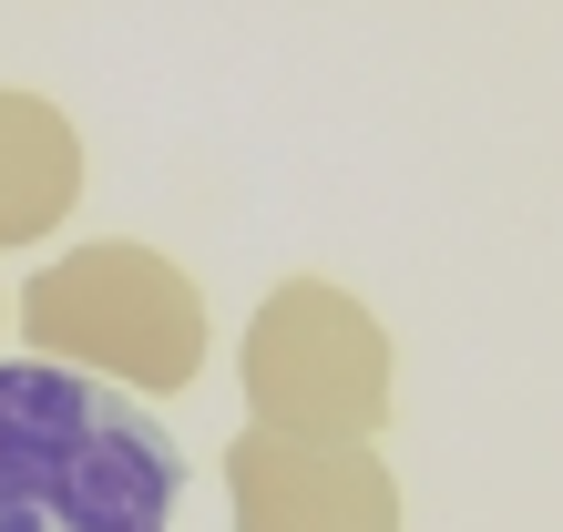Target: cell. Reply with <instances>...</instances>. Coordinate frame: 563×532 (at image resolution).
<instances>
[{
	"mask_svg": "<svg viewBox=\"0 0 563 532\" xmlns=\"http://www.w3.org/2000/svg\"><path fill=\"white\" fill-rule=\"evenodd\" d=\"M246 410L297 441H369L389 420V339L349 287L287 277L246 328Z\"/></svg>",
	"mask_w": 563,
	"mask_h": 532,
	"instance_id": "3",
	"label": "cell"
},
{
	"mask_svg": "<svg viewBox=\"0 0 563 532\" xmlns=\"http://www.w3.org/2000/svg\"><path fill=\"white\" fill-rule=\"evenodd\" d=\"M82 195V133L42 92H0V246H42Z\"/></svg>",
	"mask_w": 563,
	"mask_h": 532,
	"instance_id": "5",
	"label": "cell"
},
{
	"mask_svg": "<svg viewBox=\"0 0 563 532\" xmlns=\"http://www.w3.org/2000/svg\"><path fill=\"white\" fill-rule=\"evenodd\" d=\"M21 339L31 358L73 379H123V389H185L206 369V297L175 256L134 236L73 246L21 287Z\"/></svg>",
	"mask_w": 563,
	"mask_h": 532,
	"instance_id": "2",
	"label": "cell"
},
{
	"mask_svg": "<svg viewBox=\"0 0 563 532\" xmlns=\"http://www.w3.org/2000/svg\"><path fill=\"white\" fill-rule=\"evenodd\" d=\"M236 532H400V481L369 441H297V430H236L225 451Z\"/></svg>",
	"mask_w": 563,
	"mask_h": 532,
	"instance_id": "4",
	"label": "cell"
},
{
	"mask_svg": "<svg viewBox=\"0 0 563 532\" xmlns=\"http://www.w3.org/2000/svg\"><path fill=\"white\" fill-rule=\"evenodd\" d=\"M185 451L154 410L52 358H0V532H164Z\"/></svg>",
	"mask_w": 563,
	"mask_h": 532,
	"instance_id": "1",
	"label": "cell"
}]
</instances>
